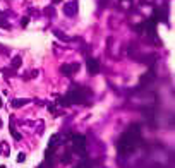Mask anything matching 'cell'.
<instances>
[{"mask_svg":"<svg viewBox=\"0 0 175 168\" xmlns=\"http://www.w3.org/2000/svg\"><path fill=\"white\" fill-rule=\"evenodd\" d=\"M139 139H141V134H139V127L138 125H130L122 136L117 141V151H119L120 156H127L132 151L136 149V146L139 144Z\"/></svg>","mask_w":175,"mask_h":168,"instance_id":"obj_1","label":"cell"},{"mask_svg":"<svg viewBox=\"0 0 175 168\" xmlns=\"http://www.w3.org/2000/svg\"><path fill=\"white\" fill-rule=\"evenodd\" d=\"M88 94H90V93H88L84 88H72V89L65 94V100H67L69 105H72V103L81 105V103H86V101H88V100H86Z\"/></svg>","mask_w":175,"mask_h":168,"instance_id":"obj_2","label":"cell"},{"mask_svg":"<svg viewBox=\"0 0 175 168\" xmlns=\"http://www.w3.org/2000/svg\"><path fill=\"white\" fill-rule=\"evenodd\" d=\"M72 148H74V153L79 156H84L86 154V137L82 134H76L72 136Z\"/></svg>","mask_w":175,"mask_h":168,"instance_id":"obj_3","label":"cell"},{"mask_svg":"<svg viewBox=\"0 0 175 168\" xmlns=\"http://www.w3.org/2000/svg\"><path fill=\"white\" fill-rule=\"evenodd\" d=\"M86 69H88L90 75H96L98 71H100V62L96 58H88L86 60Z\"/></svg>","mask_w":175,"mask_h":168,"instance_id":"obj_4","label":"cell"},{"mask_svg":"<svg viewBox=\"0 0 175 168\" xmlns=\"http://www.w3.org/2000/svg\"><path fill=\"white\" fill-rule=\"evenodd\" d=\"M76 12H77V2H69V4L63 5V14H65V15L74 17Z\"/></svg>","mask_w":175,"mask_h":168,"instance_id":"obj_5","label":"cell"},{"mask_svg":"<svg viewBox=\"0 0 175 168\" xmlns=\"http://www.w3.org/2000/svg\"><path fill=\"white\" fill-rule=\"evenodd\" d=\"M153 19H155V21H163V23H167V11H165V7L155 9V12H153Z\"/></svg>","mask_w":175,"mask_h":168,"instance_id":"obj_6","label":"cell"},{"mask_svg":"<svg viewBox=\"0 0 175 168\" xmlns=\"http://www.w3.org/2000/svg\"><path fill=\"white\" fill-rule=\"evenodd\" d=\"M142 26H144V29H146V33L148 34H155V29H156V21H155V19H148V21H146L144 24H142Z\"/></svg>","mask_w":175,"mask_h":168,"instance_id":"obj_7","label":"cell"},{"mask_svg":"<svg viewBox=\"0 0 175 168\" xmlns=\"http://www.w3.org/2000/svg\"><path fill=\"white\" fill-rule=\"evenodd\" d=\"M60 71H62L63 75H71L72 72H74V71H72V65H67V64H63L62 67H60Z\"/></svg>","mask_w":175,"mask_h":168,"instance_id":"obj_8","label":"cell"},{"mask_svg":"<svg viewBox=\"0 0 175 168\" xmlns=\"http://www.w3.org/2000/svg\"><path fill=\"white\" fill-rule=\"evenodd\" d=\"M12 67L14 69H17V67H21V57H14V58H12Z\"/></svg>","mask_w":175,"mask_h":168,"instance_id":"obj_9","label":"cell"},{"mask_svg":"<svg viewBox=\"0 0 175 168\" xmlns=\"http://www.w3.org/2000/svg\"><path fill=\"white\" fill-rule=\"evenodd\" d=\"M26 103H28L26 100H14L12 101V105H14L15 108H17V106H23V105H26Z\"/></svg>","mask_w":175,"mask_h":168,"instance_id":"obj_10","label":"cell"},{"mask_svg":"<svg viewBox=\"0 0 175 168\" xmlns=\"http://www.w3.org/2000/svg\"><path fill=\"white\" fill-rule=\"evenodd\" d=\"M0 26H2V28H7V29L11 28V24H9L7 21H5V19H4V15H2V14H0Z\"/></svg>","mask_w":175,"mask_h":168,"instance_id":"obj_11","label":"cell"},{"mask_svg":"<svg viewBox=\"0 0 175 168\" xmlns=\"http://www.w3.org/2000/svg\"><path fill=\"white\" fill-rule=\"evenodd\" d=\"M55 36H57V38H60V40H65V41H69V38L65 36L63 33H60V31H55Z\"/></svg>","mask_w":175,"mask_h":168,"instance_id":"obj_12","label":"cell"},{"mask_svg":"<svg viewBox=\"0 0 175 168\" xmlns=\"http://www.w3.org/2000/svg\"><path fill=\"white\" fill-rule=\"evenodd\" d=\"M57 139H59L57 136H52V139H50V148H53V146L57 144Z\"/></svg>","mask_w":175,"mask_h":168,"instance_id":"obj_13","label":"cell"},{"mask_svg":"<svg viewBox=\"0 0 175 168\" xmlns=\"http://www.w3.org/2000/svg\"><path fill=\"white\" fill-rule=\"evenodd\" d=\"M11 132H12V136H14V137H15V139H17V141H19V139H21V136H19V134H17V132H15V131H14V127H12V125H11Z\"/></svg>","mask_w":175,"mask_h":168,"instance_id":"obj_14","label":"cell"},{"mask_svg":"<svg viewBox=\"0 0 175 168\" xmlns=\"http://www.w3.org/2000/svg\"><path fill=\"white\" fill-rule=\"evenodd\" d=\"M62 161H63V163H69V161H71V153H67V154H65Z\"/></svg>","mask_w":175,"mask_h":168,"instance_id":"obj_15","label":"cell"},{"mask_svg":"<svg viewBox=\"0 0 175 168\" xmlns=\"http://www.w3.org/2000/svg\"><path fill=\"white\" fill-rule=\"evenodd\" d=\"M45 14H53V9H52V7H50V9L46 7V9H45Z\"/></svg>","mask_w":175,"mask_h":168,"instance_id":"obj_16","label":"cell"},{"mask_svg":"<svg viewBox=\"0 0 175 168\" xmlns=\"http://www.w3.org/2000/svg\"><path fill=\"white\" fill-rule=\"evenodd\" d=\"M24 158H26L24 154H19V156H17V161H24Z\"/></svg>","mask_w":175,"mask_h":168,"instance_id":"obj_17","label":"cell"},{"mask_svg":"<svg viewBox=\"0 0 175 168\" xmlns=\"http://www.w3.org/2000/svg\"><path fill=\"white\" fill-rule=\"evenodd\" d=\"M53 2H55V4H59V2H62V0H53Z\"/></svg>","mask_w":175,"mask_h":168,"instance_id":"obj_18","label":"cell"},{"mask_svg":"<svg viewBox=\"0 0 175 168\" xmlns=\"http://www.w3.org/2000/svg\"><path fill=\"white\" fill-rule=\"evenodd\" d=\"M0 106H2V100H0Z\"/></svg>","mask_w":175,"mask_h":168,"instance_id":"obj_19","label":"cell"},{"mask_svg":"<svg viewBox=\"0 0 175 168\" xmlns=\"http://www.w3.org/2000/svg\"><path fill=\"white\" fill-rule=\"evenodd\" d=\"M74 168H79V166H74Z\"/></svg>","mask_w":175,"mask_h":168,"instance_id":"obj_20","label":"cell"},{"mask_svg":"<svg viewBox=\"0 0 175 168\" xmlns=\"http://www.w3.org/2000/svg\"><path fill=\"white\" fill-rule=\"evenodd\" d=\"M0 168H4V166H0Z\"/></svg>","mask_w":175,"mask_h":168,"instance_id":"obj_21","label":"cell"}]
</instances>
